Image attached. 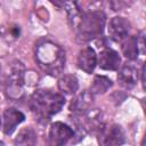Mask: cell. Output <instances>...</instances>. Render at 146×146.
<instances>
[{
    "instance_id": "cell-1",
    "label": "cell",
    "mask_w": 146,
    "mask_h": 146,
    "mask_svg": "<svg viewBox=\"0 0 146 146\" xmlns=\"http://www.w3.org/2000/svg\"><path fill=\"white\" fill-rule=\"evenodd\" d=\"M64 104L65 98L63 95L46 89L34 91L29 103L32 113L41 123H47L62 110Z\"/></svg>"
},
{
    "instance_id": "cell-2",
    "label": "cell",
    "mask_w": 146,
    "mask_h": 146,
    "mask_svg": "<svg viewBox=\"0 0 146 146\" xmlns=\"http://www.w3.org/2000/svg\"><path fill=\"white\" fill-rule=\"evenodd\" d=\"M35 60L43 72L57 76L64 70L65 52L58 44L49 40H43L36 44Z\"/></svg>"
},
{
    "instance_id": "cell-3",
    "label": "cell",
    "mask_w": 146,
    "mask_h": 146,
    "mask_svg": "<svg viewBox=\"0 0 146 146\" xmlns=\"http://www.w3.org/2000/svg\"><path fill=\"white\" fill-rule=\"evenodd\" d=\"M105 26V15L103 11H88L83 14L76 25L78 38L81 41H89L99 36Z\"/></svg>"
},
{
    "instance_id": "cell-4",
    "label": "cell",
    "mask_w": 146,
    "mask_h": 146,
    "mask_svg": "<svg viewBox=\"0 0 146 146\" xmlns=\"http://www.w3.org/2000/svg\"><path fill=\"white\" fill-rule=\"evenodd\" d=\"M24 86V66L21 62L11 65L10 72L7 79L6 92L10 99H18L23 95Z\"/></svg>"
},
{
    "instance_id": "cell-5",
    "label": "cell",
    "mask_w": 146,
    "mask_h": 146,
    "mask_svg": "<svg viewBox=\"0 0 146 146\" xmlns=\"http://www.w3.org/2000/svg\"><path fill=\"white\" fill-rule=\"evenodd\" d=\"M73 137H74V131L67 124L63 122H55L50 125L48 133V140L50 145L54 146L64 145Z\"/></svg>"
},
{
    "instance_id": "cell-6",
    "label": "cell",
    "mask_w": 146,
    "mask_h": 146,
    "mask_svg": "<svg viewBox=\"0 0 146 146\" xmlns=\"http://www.w3.org/2000/svg\"><path fill=\"white\" fill-rule=\"evenodd\" d=\"M98 141L102 145H121L124 143V131L117 124L102 125L98 130Z\"/></svg>"
},
{
    "instance_id": "cell-7",
    "label": "cell",
    "mask_w": 146,
    "mask_h": 146,
    "mask_svg": "<svg viewBox=\"0 0 146 146\" xmlns=\"http://www.w3.org/2000/svg\"><path fill=\"white\" fill-rule=\"evenodd\" d=\"M130 31V23L128 19L123 17H113L108 25V33L111 38L115 41H121L125 36H128V33Z\"/></svg>"
},
{
    "instance_id": "cell-8",
    "label": "cell",
    "mask_w": 146,
    "mask_h": 146,
    "mask_svg": "<svg viewBox=\"0 0 146 146\" xmlns=\"http://www.w3.org/2000/svg\"><path fill=\"white\" fill-rule=\"evenodd\" d=\"M24 114L16 108H7L3 113V132L6 135H11L16 127L24 121Z\"/></svg>"
},
{
    "instance_id": "cell-9",
    "label": "cell",
    "mask_w": 146,
    "mask_h": 146,
    "mask_svg": "<svg viewBox=\"0 0 146 146\" xmlns=\"http://www.w3.org/2000/svg\"><path fill=\"white\" fill-rule=\"evenodd\" d=\"M97 64V56L91 47L83 48L78 56V66L86 73H92Z\"/></svg>"
},
{
    "instance_id": "cell-10",
    "label": "cell",
    "mask_w": 146,
    "mask_h": 146,
    "mask_svg": "<svg viewBox=\"0 0 146 146\" xmlns=\"http://www.w3.org/2000/svg\"><path fill=\"white\" fill-rule=\"evenodd\" d=\"M91 104H92V94L88 91H83L79 94L74 99H72L70 104V111L76 115H81L86 113L88 110H90L89 107L91 106Z\"/></svg>"
},
{
    "instance_id": "cell-11",
    "label": "cell",
    "mask_w": 146,
    "mask_h": 146,
    "mask_svg": "<svg viewBox=\"0 0 146 146\" xmlns=\"http://www.w3.org/2000/svg\"><path fill=\"white\" fill-rule=\"evenodd\" d=\"M120 63H121V58L119 54L112 49H105L99 54L98 64L103 70L115 71L119 68Z\"/></svg>"
},
{
    "instance_id": "cell-12",
    "label": "cell",
    "mask_w": 146,
    "mask_h": 146,
    "mask_svg": "<svg viewBox=\"0 0 146 146\" xmlns=\"http://www.w3.org/2000/svg\"><path fill=\"white\" fill-rule=\"evenodd\" d=\"M117 80L120 82V84L124 88H132L136 86L137 80H138V71L133 65L130 64H125L124 66H122V68L120 70L119 74H117Z\"/></svg>"
},
{
    "instance_id": "cell-13",
    "label": "cell",
    "mask_w": 146,
    "mask_h": 146,
    "mask_svg": "<svg viewBox=\"0 0 146 146\" xmlns=\"http://www.w3.org/2000/svg\"><path fill=\"white\" fill-rule=\"evenodd\" d=\"M122 52L129 59H135L139 52L138 46V36H125L122 42Z\"/></svg>"
},
{
    "instance_id": "cell-14",
    "label": "cell",
    "mask_w": 146,
    "mask_h": 146,
    "mask_svg": "<svg viewBox=\"0 0 146 146\" xmlns=\"http://www.w3.org/2000/svg\"><path fill=\"white\" fill-rule=\"evenodd\" d=\"M79 88L78 79L74 75H64L58 81V89L65 95H73Z\"/></svg>"
},
{
    "instance_id": "cell-15",
    "label": "cell",
    "mask_w": 146,
    "mask_h": 146,
    "mask_svg": "<svg viewBox=\"0 0 146 146\" xmlns=\"http://www.w3.org/2000/svg\"><path fill=\"white\" fill-rule=\"evenodd\" d=\"M64 7L66 8V13H67V18H68V23L71 24V26L76 27L80 18H81V10L78 3V0H67L64 5Z\"/></svg>"
},
{
    "instance_id": "cell-16",
    "label": "cell",
    "mask_w": 146,
    "mask_h": 146,
    "mask_svg": "<svg viewBox=\"0 0 146 146\" xmlns=\"http://www.w3.org/2000/svg\"><path fill=\"white\" fill-rule=\"evenodd\" d=\"M112 87V81L103 75H96L92 80V83L90 86V92L94 95H99L106 92L110 88Z\"/></svg>"
},
{
    "instance_id": "cell-17",
    "label": "cell",
    "mask_w": 146,
    "mask_h": 146,
    "mask_svg": "<svg viewBox=\"0 0 146 146\" xmlns=\"http://www.w3.org/2000/svg\"><path fill=\"white\" fill-rule=\"evenodd\" d=\"M14 143L15 145H34L36 143V135L33 129L24 128L18 132Z\"/></svg>"
},
{
    "instance_id": "cell-18",
    "label": "cell",
    "mask_w": 146,
    "mask_h": 146,
    "mask_svg": "<svg viewBox=\"0 0 146 146\" xmlns=\"http://www.w3.org/2000/svg\"><path fill=\"white\" fill-rule=\"evenodd\" d=\"M132 2H133V0H108V3L114 11L123 10V9L130 7L132 5Z\"/></svg>"
},
{
    "instance_id": "cell-19",
    "label": "cell",
    "mask_w": 146,
    "mask_h": 146,
    "mask_svg": "<svg viewBox=\"0 0 146 146\" xmlns=\"http://www.w3.org/2000/svg\"><path fill=\"white\" fill-rule=\"evenodd\" d=\"M66 1H67V0H50V2L54 3V5H55L56 7H58V8L64 7V5H65Z\"/></svg>"
},
{
    "instance_id": "cell-20",
    "label": "cell",
    "mask_w": 146,
    "mask_h": 146,
    "mask_svg": "<svg viewBox=\"0 0 146 146\" xmlns=\"http://www.w3.org/2000/svg\"><path fill=\"white\" fill-rule=\"evenodd\" d=\"M0 123H1V122H0Z\"/></svg>"
}]
</instances>
